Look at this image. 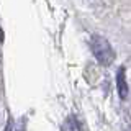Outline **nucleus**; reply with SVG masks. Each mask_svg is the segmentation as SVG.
<instances>
[{
	"label": "nucleus",
	"instance_id": "obj_1",
	"mask_svg": "<svg viewBox=\"0 0 131 131\" xmlns=\"http://www.w3.org/2000/svg\"><path fill=\"white\" fill-rule=\"evenodd\" d=\"M90 49H92V52H93L98 64L110 66L115 61V51H113L112 44L108 43V39L103 38V36L93 35L90 38Z\"/></svg>",
	"mask_w": 131,
	"mask_h": 131
},
{
	"label": "nucleus",
	"instance_id": "obj_2",
	"mask_svg": "<svg viewBox=\"0 0 131 131\" xmlns=\"http://www.w3.org/2000/svg\"><path fill=\"white\" fill-rule=\"evenodd\" d=\"M116 90H118L120 98H123V100L128 97L129 87H128V82H126V69L125 67H120L116 72Z\"/></svg>",
	"mask_w": 131,
	"mask_h": 131
},
{
	"label": "nucleus",
	"instance_id": "obj_3",
	"mask_svg": "<svg viewBox=\"0 0 131 131\" xmlns=\"http://www.w3.org/2000/svg\"><path fill=\"white\" fill-rule=\"evenodd\" d=\"M62 131H82L79 120L75 116H69L62 125Z\"/></svg>",
	"mask_w": 131,
	"mask_h": 131
},
{
	"label": "nucleus",
	"instance_id": "obj_4",
	"mask_svg": "<svg viewBox=\"0 0 131 131\" xmlns=\"http://www.w3.org/2000/svg\"><path fill=\"white\" fill-rule=\"evenodd\" d=\"M10 129H12V121L8 123V126H7V129H5V131H10Z\"/></svg>",
	"mask_w": 131,
	"mask_h": 131
}]
</instances>
